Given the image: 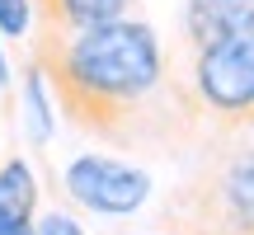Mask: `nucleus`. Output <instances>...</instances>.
<instances>
[{"label":"nucleus","instance_id":"obj_1","mask_svg":"<svg viewBox=\"0 0 254 235\" xmlns=\"http://www.w3.org/2000/svg\"><path fill=\"white\" fill-rule=\"evenodd\" d=\"M33 57L43 61L62 113L94 136H123L170 85L165 43L141 14L80 33L38 28Z\"/></svg>","mask_w":254,"mask_h":235},{"label":"nucleus","instance_id":"obj_2","mask_svg":"<svg viewBox=\"0 0 254 235\" xmlns=\"http://www.w3.org/2000/svg\"><path fill=\"white\" fill-rule=\"evenodd\" d=\"M189 99L217 127H250L254 122V43H217L193 52Z\"/></svg>","mask_w":254,"mask_h":235},{"label":"nucleus","instance_id":"obj_3","mask_svg":"<svg viewBox=\"0 0 254 235\" xmlns=\"http://www.w3.org/2000/svg\"><path fill=\"white\" fill-rule=\"evenodd\" d=\"M62 188L75 207L94 212V217H136V212L151 202L155 179L151 170L123 160L109 151H80L66 160L62 170Z\"/></svg>","mask_w":254,"mask_h":235},{"label":"nucleus","instance_id":"obj_4","mask_svg":"<svg viewBox=\"0 0 254 235\" xmlns=\"http://www.w3.org/2000/svg\"><path fill=\"white\" fill-rule=\"evenodd\" d=\"M202 221L207 235H254V151H240L221 165Z\"/></svg>","mask_w":254,"mask_h":235},{"label":"nucleus","instance_id":"obj_5","mask_svg":"<svg viewBox=\"0 0 254 235\" xmlns=\"http://www.w3.org/2000/svg\"><path fill=\"white\" fill-rule=\"evenodd\" d=\"M179 24L189 52L217 43H254V0H184Z\"/></svg>","mask_w":254,"mask_h":235},{"label":"nucleus","instance_id":"obj_6","mask_svg":"<svg viewBox=\"0 0 254 235\" xmlns=\"http://www.w3.org/2000/svg\"><path fill=\"white\" fill-rule=\"evenodd\" d=\"M38 170L24 155L0 165V235H38Z\"/></svg>","mask_w":254,"mask_h":235},{"label":"nucleus","instance_id":"obj_7","mask_svg":"<svg viewBox=\"0 0 254 235\" xmlns=\"http://www.w3.org/2000/svg\"><path fill=\"white\" fill-rule=\"evenodd\" d=\"M141 0H38V28L52 33H80V28L136 19Z\"/></svg>","mask_w":254,"mask_h":235},{"label":"nucleus","instance_id":"obj_8","mask_svg":"<svg viewBox=\"0 0 254 235\" xmlns=\"http://www.w3.org/2000/svg\"><path fill=\"white\" fill-rule=\"evenodd\" d=\"M19 109H24V132L33 146H47L57 136V118H62V104H57V90L47 80L43 61H28L24 66V80H19Z\"/></svg>","mask_w":254,"mask_h":235},{"label":"nucleus","instance_id":"obj_9","mask_svg":"<svg viewBox=\"0 0 254 235\" xmlns=\"http://www.w3.org/2000/svg\"><path fill=\"white\" fill-rule=\"evenodd\" d=\"M38 0H0V38H33Z\"/></svg>","mask_w":254,"mask_h":235},{"label":"nucleus","instance_id":"obj_10","mask_svg":"<svg viewBox=\"0 0 254 235\" xmlns=\"http://www.w3.org/2000/svg\"><path fill=\"white\" fill-rule=\"evenodd\" d=\"M38 235H85V226L71 217V212L52 207V212H43V217H38Z\"/></svg>","mask_w":254,"mask_h":235},{"label":"nucleus","instance_id":"obj_11","mask_svg":"<svg viewBox=\"0 0 254 235\" xmlns=\"http://www.w3.org/2000/svg\"><path fill=\"white\" fill-rule=\"evenodd\" d=\"M9 85V61H5V47H0V90Z\"/></svg>","mask_w":254,"mask_h":235},{"label":"nucleus","instance_id":"obj_12","mask_svg":"<svg viewBox=\"0 0 254 235\" xmlns=\"http://www.w3.org/2000/svg\"><path fill=\"white\" fill-rule=\"evenodd\" d=\"M165 235H193V231H165Z\"/></svg>","mask_w":254,"mask_h":235}]
</instances>
